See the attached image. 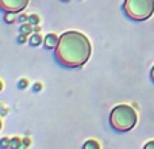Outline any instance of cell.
Wrapping results in <instances>:
<instances>
[{
  "instance_id": "20",
  "label": "cell",
  "mask_w": 154,
  "mask_h": 149,
  "mask_svg": "<svg viewBox=\"0 0 154 149\" xmlns=\"http://www.w3.org/2000/svg\"><path fill=\"white\" fill-rule=\"evenodd\" d=\"M39 30H41V29H39L38 26H34V31H35V33H39Z\"/></svg>"
},
{
  "instance_id": "12",
  "label": "cell",
  "mask_w": 154,
  "mask_h": 149,
  "mask_svg": "<svg viewBox=\"0 0 154 149\" xmlns=\"http://www.w3.org/2000/svg\"><path fill=\"white\" fill-rule=\"evenodd\" d=\"M26 41H27L26 34H22V33H20V35H19V37H18V42H19V43H24V42H26Z\"/></svg>"
},
{
  "instance_id": "16",
  "label": "cell",
  "mask_w": 154,
  "mask_h": 149,
  "mask_svg": "<svg viewBox=\"0 0 154 149\" xmlns=\"http://www.w3.org/2000/svg\"><path fill=\"white\" fill-rule=\"evenodd\" d=\"M41 88H42V85H41L39 83H35V85H34V91H41Z\"/></svg>"
},
{
  "instance_id": "4",
  "label": "cell",
  "mask_w": 154,
  "mask_h": 149,
  "mask_svg": "<svg viewBox=\"0 0 154 149\" xmlns=\"http://www.w3.org/2000/svg\"><path fill=\"white\" fill-rule=\"evenodd\" d=\"M29 0H0V5L4 12H19L26 8Z\"/></svg>"
},
{
  "instance_id": "7",
  "label": "cell",
  "mask_w": 154,
  "mask_h": 149,
  "mask_svg": "<svg viewBox=\"0 0 154 149\" xmlns=\"http://www.w3.org/2000/svg\"><path fill=\"white\" fill-rule=\"evenodd\" d=\"M41 42H42V38H41V35L38 34V33H35V34L30 38V43H31V46H38Z\"/></svg>"
},
{
  "instance_id": "5",
  "label": "cell",
  "mask_w": 154,
  "mask_h": 149,
  "mask_svg": "<svg viewBox=\"0 0 154 149\" xmlns=\"http://www.w3.org/2000/svg\"><path fill=\"white\" fill-rule=\"evenodd\" d=\"M58 41H60V38L56 34H48L45 37L43 43H45V46L48 49H56L57 45H58Z\"/></svg>"
},
{
  "instance_id": "6",
  "label": "cell",
  "mask_w": 154,
  "mask_h": 149,
  "mask_svg": "<svg viewBox=\"0 0 154 149\" xmlns=\"http://www.w3.org/2000/svg\"><path fill=\"white\" fill-rule=\"evenodd\" d=\"M19 30H20L22 34H26L27 35V34H30V33L34 31V27H32V24L30 23V22H29V23H26V22H24V23L20 24V29H19Z\"/></svg>"
},
{
  "instance_id": "8",
  "label": "cell",
  "mask_w": 154,
  "mask_h": 149,
  "mask_svg": "<svg viewBox=\"0 0 154 149\" xmlns=\"http://www.w3.org/2000/svg\"><path fill=\"white\" fill-rule=\"evenodd\" d=\"M99 147H100V145H99L95 140H89V141L85 142L82 148H84V149H99Z\"/></svg>"
},
{
  "instance_id": "14",
  "label": "cell",
  "mask_w": 154,
  "mask_h": 149,
  "mask_svg": "<svg viewBox=\"0 0 154 149\" xmlns=\"http://www.w3.org/2000/svg\"><path fill=\"white\" fill-rule=\"evenodd\" d=\"M27 87V80H20V81H19V88H26Z\"/></svg>"
},
{
  "instance_id": "13",
  "label": "cell",
  "mask_w": 154,
  "mask_h": 149,
  "mask_svg": "<svg viewBox=\"0 0 154 149\" xmlns=\"http://www.w3.org/2000/svg\"><path fill=\"white\" fill-rule=\"evenodd\" d=\"M18 21L20 22V23H24L26 21H29V16H26V15H23V14H22V15H19Z\"/></svg>"
},
{
  "instance_id": "18",
  "label": "cell",
  "mask_w": 154,
  "mask_h": 149,
  "mask_svg": "<svg viewBox=\"0 0 154 149\" xmlns=\"http://www.w3.org/2000/svg\"><path fill=\"white\" fill-rule=\"evenodd\" d=\"M7 144H10V141H8V138H4L2 141V147H7Z\"/></svg>"
},
{
  "instance_id": "3",
  "label": "cell",
  "mask_w": 154,
  "mask_h": 149,
  "mask_svg": "<svg viewBox=\"0 0 154 149\" xmlns=\"http://www.w3.org/2000/svg\"><path fill=\"white\" fill-rule=\"evenodd\" d=\"M123 10L134 21L149 19L154 12V0H125Z\"/></svg>"
},
{
  "instance_id": "15",
  "label": "cell",
  "mask_w": 154,
  "mask_h": 149,
  "mask_svg": "<svg viewBox=\"0 0 154 149\" xmlns=\"http://www.w3.org/2000/svg\"><path fill=\"white\" fill-rule=\"evenodd\" d=\"M154 149V141H152V142H147L146 145H145V149Z\"/></svg>"
},
{
  "instance_id": "10",
  "label": "cell",
  "mask_w": 154,
  "mask_h": 149,
  "mask_svg": "<svg viewBox=\"0 0 154 149\" xmlns=\"http://www.w3.org/2000/svg\"><path fill=\"white\" fill-rule=\"evenodd\" d=\"M29 22L32 24V26H37V24L39 23V16L35 15V14H32V15L29 16Z\"/></svg>"
},
{
  "instance_id": "2",
  "label": "cell",
  "mask_w": 154,
  "mask_h": 149,
  "mask_svg": "<svg viewBox=\"0 0 154 149\" xmlns=\"http://www.w3.org/2000/svg\"><path fill=\"white\" fill-rule=\"evenodd\" d=\"M137 113L130 104H119L111 111L109 122L111 126L118 132H128L137 123Z\"/></svg>"
},
{
  "instance_id": "1",
  "label": "cell",
  "mask_w": 154,
  "mask_h": 149,
  "mask_svg": "<svg viewBox=\"0 0 154 149\" xmlns=\"http://www.w3.org/2000/svg\"><path fill=\"white\" fill-rule=\"evenodd\" d=\"M91 56V43L84 34L79 31H66L60 37L56 48V57L68 68H79L88 61Z\"/></svg>"
},
{
  "instance_id": "19",
  "label": "cell",
  "mask_w": 154,
  "mask_h": 149,
  "mask_svg": "<svg viewBox=\"0 0 154 149\" xmlns=\"http://www.w3.org/2000/svg\"><path fill=\"white\" fill-rule=\"evenodd\" d=\"M150 74H152V80L154 81V67L152 68V72H150Z\"/></svg>"
},
{
  "instance_id": "17",
  "label": "cell",
  "mask_w": 154,
  "mask_h": 149,
  "mask_svg": "<svg viewBox=\"0 0 154 149\" xmlns=\"http://www.w3.org/2000/svg\"><path fill=\"white\" fill-rule=\"evenodd\" d=\"M22 142H23L24 147H29V145H30V140L29 138H23V140H22Z\"/></svg>"
},
{
  "instance_id": "9",
  "label": "cell",
  "mask_w": 154,
  "mask_h": 149,
  "mask_svg": "<svg viewBox=\"0 0 154 149\" xmlns=\"http://www.w3.org/2000/svg\"><path fill=\"white\" fill-rule=\"evenodd\" d=\"M22 144H23V142L20 141L19 137H14V138L10 141V148H20Z\"/></svg>"
},
{
  "instance_id": "11",
  "label": "cell",
  "mask_w": 154,
  "mask_h": 149,
  "mask_svg": "<svg viewBox=\"0 0 154 149\" xmlns=\"http://www.w3.org/2000/svg\"><path fill=\"white\" fill-rule=\"evenodd\" d=\"M14 14H15V12H5V22H7V23H11V22L15 21Z\"/></svg>"
}]
</instances>
